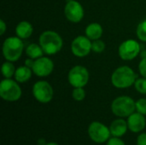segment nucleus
<instances>
[{"mask_svg": "<svg viewBox=\"0 0 146 145\" xmlns=\"http://www.w3.org/2000/svg\"><path fill=\"white\" fill-rule=\"evenodd\" d=\"M127 128H128L127 122H126L122 119H118V120L114 121L111 123L110 130L111 135L116 138H120L127 132Z\"/></svg>", "mask_w": 146, "mask_h": 145, "instance_id": "nucleus-14", "label": "nucleus"}, {"mask_svg": "<svg viewBox=\"0 0 146 145\" xmlns=\"http://www.w3.org/2000/svg\"><path fill=\"white\" fill-rule=\"evenodd\" d=\"M71 50L73 54L77 57L86 56L92 50L91 39L86 36L76 37L71 44Z\"/></svg>", "mask_w": 146, "mask_h": 145, "instance_id": "nucleus-10", "label": "nucleus"}, {"mask_svg": "<svg viewBox=\"0 0 146 145\" xmlns=\"http://www.w3.org/2000/svg\"><path fill=\"white\" fill-rule=\"evenodd\" d=\"M0 96L5 101L15 102L21 97V89L16 80L5 79L0 84Z\"/></svg>", "mask_w": 146, "mask_h": 145, "instance_id": "nucleus-5", "label": "nucleus"}, {"mask_svg": "<svg viewBox=\"0 0 146 145\" xmlns=\"http://www.w3.org/2000/svg\"><path fill=\"white\" fill-rule=\"evenodd\" d=\"M88 133L92 140L98 144L108 141L111 134L110 130L105 125L98 121H94L90 125Z\"/></svg>", "mask_w": 146, "mask_h": 145, "instance_id": "nucleus-8", "label": "nucleus"}, {"mask_svg": "<svg viewBox=\"0 0 146 145\" xmlns=\"http://www.w3.org/2000/svg\"><path fill=\"white\" fill-rule=\"evenodd\" d=\"M111 109L114 115L119 117H128L134 113L136 103L130 97L121 96L113 101Z\"/></svg>", "mask_w": 146, "mask_h": 145, "instance_id": "nucleus-4", "label": "nucleus"}, {"mask_svg": "<svg viewBox=\"0 0 146 145\" xmlns=\"http://www.w3.org/2000/svg\"><path fill=\"white\" fill-rule=\"evenodd\" d=\"M33 32V26L30 22L27 21H22L19 22L15 27V33L20 38H29Z\"/></svg>", "mask_w": 146, "mask_h": 145, "instance_id": "nucleus-15", "label": "nucleus"}, {"mask_svg": "<svg viewBox=\"0 0 146 145\" xmlns=\"http://www.w3.org/2000/svg\"><path fill=\"white\" fill-rule=\"evenodd\" d=\"M44 50L40 44H30L27 48H26V54L29 58L32 59H38L43 56L44 55Z\"/></svg>", "mask_w": 146, "mask_h": 145, "instance_id": "nucleus-18", "label": "nucleus"}, {"mask_svg": "<svg viewBox=\"0 0 146 145\" xmlns=\"http://www.w3.org/2000/svg\"><path fill=\"white\" fill-rule=\"evenodd\" d=\"M15 70L16 69L12 62L7 61L2 65V73L3 77H5V79H10L11 77H13L15 75Z\"/></svg>", "mask_w": 146, "mask_h": 145, "instance_id": "nucleus-19", "label": "nucleus"}, {"mask_svg": "<svg viewBox=\"0 0 146 145\" xmlns=\"http://www.w3.org/2000/svg\"><path fill=\"white\" fill-rule=\"evenodd\" d=\"M139 69L140 74L144 78H146V58H142L139 65Z\"/></svg>", "mask_w": 146, "mask_h": 145, "instance_id": "nucleus-25", "label": "nucleus"}, {"mask_svg": "<svg viewBox=\"0 0 146 145\" xmlns=\"http://www.w3.org/2000/svg\"><path fill=\"white\" fill-rule=\"evenodd\" d=\"M64 14L66 18L69 21L78 23L82 20L84 16V9L82 5L79 2L75 0H71L68 1L65 5Z\"/></svg>", "mask_w": 146, "mask_h": 145, "instance_id": "nucleus-11", "label": "nucleus"}, {"mask_svg": "<svg viewBox=\"0 0 146 145\" xmlns=\"http://www.w3.org/2000/svg\"><path fill=\"white\" fill-rule=\"evenodd\" d=\"M107 145H125L124 142L121 140L119 138L114 137L112 138H110L107 142Z\"/></svg>", "mask_w": 146, "mask_h": 145, "instance_id": "nucleus-26", "label": "nucleus"}, {"mask_svg": "<svg viewBox=\"0 0 146 145\" xmlns=\"http://www.w3.org/2000/svg\"><path fill=\"white\" fill-rule=\"evenodd\" d=\"M54 69L53 62L45 56H42L34 61L33 72L38 77H46L50 75Z\"/></svg>", "mask_w": 146, "mask_h": 145, "instance_id": "nucleus-12", "label": "nucleus"}, {"mask_svg": "<svg viewBox=\"0 0 146 145\" xmlns=\"http://www.w3.org/2000/svg\"><path fill=\"white\" fill-rule=\"evenodd\" d=\"M137 74L128 66H121L116 68L111 76V82L116 88L123 89L134 85Z\"/></svg>", "mask_w": 146, "mask_h": 145, "instance_id": "nucleus-1", "label": "nucleus"}, {"mask_svg": "<svg viewBox=\"0 0 146 145\" xmlns=\"http://www.w3.org/2000/svg\"><path fill=\"white\" fill-rule=\"evenodd\" d=\"M32 68L25 66H21L19 67L15 73V79L17 82L19 83H24L27 81L31 76H32Z\"/></svg>", "mask_w": 146, "mask_h": 145, "instance_id": "nucleus-17", "label": "nucleus"}, {"mask_svg": "<svg viewBox=\"0 0 146 145\" xmlns=\"http://www.w3.org/2000/svg\"><path fill=\"white\" fill-rule=\"evenodd\" d=\"M46 145H58L57 144H56V143H49V144H47Z\"/></svg>", "mask_w": 146, "mask_h": 145, "instance_id": "nucleus-32", "label": "nucleus"}, {"mask_svg": "<svg viewBox=\"0 0 146 145\" xmlns=\"http://www.w3.org/2000/svg\"><path fill=\"white\" fill-rule=\"evenodd\" d=\"M137 145H146V133H142L138 137Z\"/></svg>", "mask_w": 146, "mask_h": 145, "instance_id": "nucleus-27", "label": "nucleus"}, {"mask_svg": "<svg viewBox=\"0 0 146 145\" xmlns=\"http://www.w3.org/2000/svg\"><path fill=\"white\" fill-rule=\"evenodd\" d=\"M105 49V44L102 40L97 39L92 43V50L96 53H101Z\"/></svg>", "mask_w": 146, "mask_h": 145, "instance_id": "nucleus-23", "label": "nucleus"}, {"mask_svg": "<svg viewBox=\"0 0 146 145\" xmlns=\"http://www.w3.org/2000/svg\"><path fill=\"white\" fill-rule=\"evenodd\" d=\"M0 25H1V27H0V34L3 35L4 33V32L6 31V24H5V22L3 20H0Z\"/></svg>", "mask_w": 146, "mask_h": 145, "instance_id": "nucleus-29", "label": "nucleus"}, {"mask_svg": "<svg viewBox=\"0 0 146 145\" xmlns=\"http://www.w3.org/2000/svg\"><path fill=\"white\" fill-rule=\"evenodd\" d=\"M136 32H137L138 38L141 41L146 42V18L141 21L140 23L138 25Z\"/></svg>", "mask_w": 146, "mask_h": 145, "instance_id": "nucleus-20", "label": "nucleus"}, {"mask_svg": "<svg viewBox=\"0 0 146 145\" xmlns=\"http://www.w3.org/2000/svg\"><path fill=\"white\" fill-rule=\"evenodd\" d=\"M72 97L75 101H82L86 97V91L83 87H75L72 92Z\"/></svg>", "mask_w": 146, "mask_h": 145, "instance_id": "nucleus-22", "label": "nucleus"}, {"mask_svg": "<svg viewBox=\"0 0 146 145\" xmlns=\"http://www.w3.org/2000/svg\"><path fill=\"white\" fill-rule=\"evenodd\" d=\"M38 145H46L47 144L44 139H39V140L38 141Z\"/></svg>", "mask_w": 146, "mask_h": 145, "instance_id": "nucleus-31", "label": "nucleus"}, {"mask_svg": "<svg viewBox=\"0 0 146 145\" xmlns=\"http://www.w3.org/2000/svg\"><path fill=\"white\" fill-rule=\"evenodd\" d=\"M140 51V44L134 39H127L121 43L119 47V56L124 61L134 59Z\"/></svg>", "mask_w": 146, "mask_h": 145, "instance_id": "nucleus-9", "label": "nucleus"}, {"mask_svg": "<svg viewBox=\"0 0 146 145\" xmlns=\"http://www.w3.org/2000/svg\"><path fill=\"white\" fill-rule=\"evenodd\" d=\"M24 50V44L19 37L7 38L3 44V55L7 61H17Z\"/></svg>", "mask_w": 146, "mask_h": 145, "instance_id": "nucleus-3", "label": "nucleus"}, {"mask_svg": "<svg viewBox=\"0 0 146 145\" xmlns=\"http://www.w3.org/2000/svg\"><path fill=\"white\" fill-rule=\"evenodd\" d=\"M33 64H34V61H33V59H32V58H28V59H27V60L25 61V65H26L27 67L30 68H33Z\"/></svg>", "mask_w": 146, "mask_h": 145, "instance_id": "nucleus-28", "label": "nucleus"}, {"mask_svg": "<svg viewBox=\"0 0 146 145\" xmlns=\"http://www.w3.org/2000/svg\"><path fill=\"white\" fill-rule=\"evenodd\" d=\"M38 42L44 52L47 55H54L62 48V38L54 31H45L39 36Z\"/></svg>", "mask_w": 146, "mask_h": 145, "instance_id": "nucleus-2", "label": "nucleus"}, {"mask_svg": "<svg viewBox=\"0 0 146 145\" xmlns=\"http://www.w3.org/2000/svg\"><path fill=\"white\" fill-rule=\"evenodd\" d=\"M103 34V27L98 23H91L86 28V35L91 40H97L101 38Z\"/></svg>", "mask_w": 146, "mask_h": 145, "instance_id": "nucleus-16", "label": "nucleus"}, {"mask_svg": "<svg viewBox=\"0 0 146 145\" xmlns=\"http://www.w3.org/2000/svg\"><path fill=\"white\" fill-rule=\"evenodd\" d=\"M68 79L74 88L84 87L89 81V72L83 66H74L68 72Z\"/></svg>", "mask_w": 146, "mask_h": 145, "instance_id": "nucleus-6", "label": "nucleus"}, {"mask_svg": "<svg viewBox=\"0 0 146 145\" xmlns=\"http://www.w3.org/2000/svg\"><path fill=\"white\" fill-rule=\"evenodd\" d=\"M140 56H141V58H146V50L140 51Z\"/></svg>", "mask_w": 146, "mask_h": 145, "instance_id": "nucleus-30", "label": "nucleus"}, {"mask_svg": "<svg viewBox=\"0 0 146 145\" xmlns=\"http://www.w3.org/2000/svg\"><path fill=\"white\" fill-rule=\"evenodd\" d=\"M33 97L41 103H47L53 98L54 91L52 86L44 80L36 82L33 86Z\"/></svg>", "mask_w": 146, "mask_h": 145, "instance_id": "nucleus-7", "label": "nucleus"}, {"mask_svg": "<svg viewBox=\"0 0 146 145\" xmlns=\"http://www.w3.org/2000/svg\"><path fill=\"white\" fill-rule=\"evenodd\" d=\"M136 109L139 113L146 115V99L141 98L136 102Z\"/></svg>", "mask_w": 146, "mask_h": 145, "instance_id": "nucleus-24", "label": "nucleus"}, {"mask_svg": "<svg viewBox=\"0 0 146 145\" xmlns=\"http://www.w3.org/2000/svg\"><path fill=\"white\" fill-rule=\"evenodd\" d=\"M145 118L140 113H133L127 119V126L133 132H141L145 127Z\"/></svg>", "mask_w": 146, "mask_h": 145, "instance_id": "nucleus-13", "label": "nucleus"}, {"mask_svg": "<svg viewBox=\"0 0 146 145\" xmlns=\"http://www.w3.org/2000/svg\"><path fill=\"white\" fill-rule=\"evenodd\" d=\"M134 86L137 91H139L141 94H146V78H140L137 79Z\"/></svg>", "mask_w": 146, "mask_h": 145, "instance_id": "nucleus-21", "label": "nucleus"}]
</instances>
